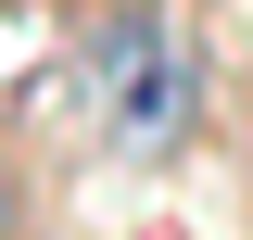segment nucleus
Returning a JSON list of instances; mask_svg holds the SVG:
<instances>
[{"mask_svg":"<svg viewBox=\"0 0 253 240\" xmlns=\"http://www.w3.org/2000/svg\"><path fill=\"white\" fill-rule=\"evenodd\" d=\"M0 240H13V164H0Z\"/></svg>","mask_w":253,"mask_h":240,"instance_id":"obj_2","label":"nucleus"},{"mask_svg":"<svg viewBox=\"0 0 253 240\" xmlns=\"http://www.w3.org/2000/svg\"><path fill=\"white\" fill-rule=\"evenodd\" d=\"M89 114H101V139H126V152H165L190 114H203V63H190V38H177V13H101V38H89Z\"/></svg>","mask_w":253,"mask_h":240,"instance_id":"obj_1","label":"nucleus"}]
</instances>
